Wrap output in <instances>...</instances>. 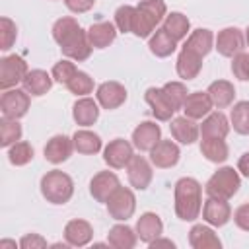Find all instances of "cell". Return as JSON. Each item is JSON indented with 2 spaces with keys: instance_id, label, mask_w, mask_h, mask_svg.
<instances>
[{
  "instance_id": "6da1fadb",
  "label": "cell",
  "mask_w": 249,
  "mask_h": 249,
  "mask_svg": "<svg viewBox=\"0 0 249 249\" xmlns=\"http://www.w3.org/2000/svg\"><path fill=\"white\" fill-rule=\"evenodd\" d=\"M175 214L183 222H195L202 212V185L195 177H181L173 189Z\"/></svg>"
},
{
  "instance_id": "7a4b0ae2",
  "label": "cell",
  "mask_w": 249,
  "mask_h": 249,
  "mask_svg": "<svg viewBox=\"0 0 249 249\" xmlns=\"http://www.w3.org/2000/svg\"><path fill=\"white\" fill-rule=\"evenodd\" d=\"M165 16H167V6L163 0H140L132 21V33L140 39L150 37L158 29V25L165 19Z\"/></svg>"
},
{
  "instance_id": "3957f363",
  "label": "cell",
  "mask_w": 249,
  "mask_h": 249,
  "mask_svg": "<svg viewBox=\"0 0 249 249\" xmlns=\"http://www.w3.org/2000/svg\"><path fill=\"white\" fill-rule=\"evenodd\" d=\"M41 195L51 204H66L74 195V181L60 169H51L41 177Z\"/></svg>"
},
{
  "instance_id": "277c9868",
  "label": "cell",
  "mask_w": 249,
  "mask_h": 249,
  "mask_svg": "<svg viewBox=\"0 0 249 249\" xmlns=\"http://www.w3.org/2000/svg\"><path fill=\"white\" fill-rule=\"evenodd\" d=\"M239 187H241L239 171L230 165H224V167H218L208 177V181L204 185V193L214 198L230 200V198H233V195H237Z\"/></svg>"
},
{
  "instance_id": "5b68a950",
  "label": "cell",
  "mask_w": 249,
  "mask_h": 249,
  "mask_svg": "<svg viewBox=\"0 0 249 249\" xmlns=\"http://www.w3.org/2000/svg\"><path fill=\"white\" fill-rule=\"evenodd\" d=\"M62 54L74 62H84L89 58L93 47L88 39V31L82 27H76L72 33H68L60 43H58Z\"/></svg>"
},
{
  "instance_id": "8992f818",
  "label": "cell",
  "mask_w": 249,
  "mask_h": 249,
  "mask_svg": "<svg viewBox=\"0 0 249 249\" xmlns=\"http://www.w3.org/2000/svg\"><path fill=\"white\" fill-rule=\"evenodd\" d=\"M107 204V212L113 220L117 222H126L128 218H132L134 210H136V196L134 191L128 187H117L115 193L109 196Z\"/></svg>"
},
{
  "instance_id": "52a82bcc",
  "label": "cell",
  "mask_w": 249,
  "mask_h": 249,
  "mask_svg": "<svg viewBox=\"0 0 249 249\" xmlns=\"http://www.w3.org/2000/svg\"><path fill=\"white\" fill-rule=\"evenodd\" d=\"M29 105H31V95L25 89L10 88V89H4L2 95H0V111H2V117L18 119L19 121L21 117L27 115Z\"/></svg>"
},
{
  "instance_id": "ba28073f",
  "label": "cell",
  "mask_w": 249,
  "mask_h": 249,
  "mask_svg": "<svg viewBox=\"0 0 249 249\" xmlns=\"http://www.w3.org/2000/svg\"><path fill=\"white\" fill-rule=\"evenodd\" d=\"M29 68L27 62L18 56V54H8L0 58V89H10L16 88L19 82H23V78L27 76Z\"/></svg>"
},
{
  "instance_id": "9c48e42d",
  "label": "cell",
  "mask_w": 249,
  "mask_h": 249,
  "mask_svg": "<svg viewBox=\"0 0 249 249\" xmlns=\"http://www.w3.org/2000/svg\"><path fill=\"white\" fill-rule=\"evenodd\" d=\"M134 156V146L124 138H115L103 148V161L111 169H124Z\"/></svg>"
},
{
  "instance_id": "30bf717a",
  "label": "cell",
  "mask_w": 249,
  "mask_h": 249,
  "mask_svg": "<svg viewBox=\"0 0 249 249\" xmlns=\"http://www.w3.org/2000/svg\"><path fill=\"white\" fill-rule=\"evenodd\" d=\"M243 45H245V33L239 27H224L222 31H218L214 39V49L226 58H233L237 53H241Z\"/></svg>"
},
{
  "instance_id": "8fae6325",
  "label": "cell",
  "mask_w": 249,
  "mask_h": 249,
  "mask_svg": "<svg viewBox=\"0 0 249 249\" xmlns=\"http://www.w3.org/2000/svg\"><path fill=\"white\" fill-rule=\"evenodd\" d=\"M95 99L101 105V109H107V111L119 109L126 101V88L121 82L107 80V82H103V84L97 86Z\"/></svg>"
},
{
  "instance_id": "7c38bea8",
  "label": "cell",
  "mask_w": 249,
  "mask_h": 249,
  "mask_svg": "<svg viewBox=\"0 0 249 249\" xmlns=\"http://www.w3.org/2000/svg\"><path fill=\"white\" fill-rule=\"evenodd\" d=\"M152 161H148L144 156H132V160L126 165V177L132 189L136 191H146L154 179L152 171Z\"/></svg>"
},
{
  "instance_id": "4fadbf2b",
  "label": "cell",
  "mask_w": 249,
  "mask_h": 249,
  "mask_svg": "<svg viewBox=\"0 0 249 249\" xmlns=\"http://www.w3.org/2000/svg\"><path fill=\"white\" fill-rule=\"evenodd\" d=\"M202 220L208 226H214V228L226 226L231 220V206H230V202L224 200V198L208 196L204 200V204H202Z\"/></svg>"
},
{
  "instance_id": "5bb4252c",
  "label": "cell",
  "mask_w": 249,
  "mask_h": 249,
  "mask_svg": "<svg viewBox=\"0 0 249 249\" xmlns=\"http://www.w3.org/2000/svg\"><path fill=\"white\" fill-rule=\"evenodd\" d=\"M144 99L146 103L150 105L152 109V115L158 119V121H171L173 115L177 113L173 103L169 101V97L165 95L163 88H148L146 93H144Z\"/></svg>"
},
{
  "instance_id": "9a60e30c",
  "label": "cell",
  "mask_w": 249,
  "mask_h": 249,
  "mask_svg": "<svg viewBox=\"0 0 249 249\" xmlns=\"http://www.w3.org/2000/svg\"><path fill=\"white\" fill-rule=\"evenodd\" d=\"M161 140V128L154 121H142L132 130V146L140 152H150Z\"/></svg>"
},
{
  "instance_id": "2e32d148",
  "label": "cell",
  "mask_w": 249,
  "mask_h": 249,
  "mask_svg": "<svg viewBox=\"0 0 249 249\" xmlns=\"http://www.w3.org/2000/svg\"><path fill=\"white\" fill-rule=\"evenodd\" d=\"M179 158H181V150L173 140H160L150 150V161L160 169H169L177 165Z\"/></svg>"
},
{
  "instance_id": "e0dca14e",
  "label": "cell",
  "mask_w": 249,
  "mask_h": 249,
  "mask_svg": "<svg viewBox=\"0 0 249 249\" xmlns=\"http://www.w3.org/2000/svg\"><path fill=\"white\" fill-rule=\"evenodd\" d=\"M74 152V142L70 136L66 134H54L47 144H45V160L53 165H58L62 161H66Z\"/></svg>"
},
{
  "instance_id": "ac0fdd59",
  "label": "cell",
  "mask_w": 249,
  "mask_h": 249,
  "mask_svg": "<svg viewBox=\"0 0 249 249\" xmlns=\"http://www.w3.org/2000/svg\"><path fill=\"white\" fill-rule=\"evenodd\" d=\"M119 185H121V181L113 171H99L89 181V195L97 202H107Z\"/></svg>"
},
{
  "instance_id": "d6986e66",
  "label": "cell",
  "mask_w": 249,
  "mask_h": 249,
  "mask_svg": "<svg viewBox=\"0 0 249 249\" xmlns=\"http://www.w3.org/2000/svg\"><path fill=\"white\" fill-rule=\"evenodd\" d=\"M169 132L171 136L179 142V144H195L200 136V126L195 123V119H189V117H173L169 121Z\"/></svg>"
},
{
  "instance_id": "ffe728a7",
  "label": "cell",
  "mask_w": 249,
  "mask_h": 249,
  "mask_svg": "<svg viewBox=\"0 0 249 249\" xmlns=\"http://www.w3.org/2000/svg\"><path fill=\"white\" fill-rule=\"evenodd\" d=\"M93 239V228L88 220L74 218L64 226V241L70 247H86Z\"/></svg>"
},
{
  "instance_id": "44dd1931",
  "label": "cell",
  "mask_w": 249,
  "mask_h": 249,
  "mask_svg": "<svg viewBox=\"0 0 249 249\" xmlns=\"http://www.w3.org/2000/svg\"><path fill=\"white\" fill-rule=\"evenodd\" d=\"M136 235L142 243H152L154 239L161 237L163 233V222L156 212H144L140 214V218L136 220Z\"/></svg>"
},
{
  "instance_id": "7402d4cb",
  "label": "cell",
  "mask_w": 249,
  "mask_h": 249,
  "mask_svg": "<svg viewBox=\"0 0 249 249\" xmlns=\"http://www.w3.org/2000/svg\"><path fill=\"white\" fill-rule=\"evenodd\" d=\"M214 103L208 95V91H191L183 103V113L189 119H204L208 113H212Z\"/></svg>"
},
{
  "instance_id": "603a6c76",
  "label": "cell",
  "mask_w": 249,
  "mask_h": 249,
  "mask_svg": "<svg viewBox=\"0 0 249 249\" xmlns=\"http://www.w3.org/2000/svg\"><path fill=\"white\" fill-rule=\"evenodd\" d=\"M175 70H177V76L181 80H185V82L195 80L202 70V56H198L196 53H193V51L183 47L179 51V54H177Z\"/></svg>"
},
{
  "instance_id": "cb8c5ba5",
  "label": "cell",
  "mask_w": 249,
  "mask_h": 249,
  "mask_svg": "<svg viewBox=\"0 0 249 249\" xmlns=\"http://www.w3.org/2000/svg\"><path fill=\"white\" fill-rule=\"evenodd\" d=\"M99 103L97 99L91 97H80L74 105H72V119L76 121L78 126H91L97 123L99 119Z\"/></svg>"
},
{
  "instance_id": "d4e9b609",
  "label": "cell",
  "mask_w": 249,
  "mask_h": 249,
  "mask_svg": "<svg viewBox=\"0 0 249 249\" xmlns=\"http://www.w3.org/2000/svg\"><path fill=\"white\" fill-rule=\"evenodd\" d=\"M200 138H226L230 132V121L222 111H212L202 119Z\"/></svg>"
},
{
  "instance_id": "484cf974",
  "label": "cell",
  "mask_w": 249,
  "mask_h": 249,
  "mask_svg": "<svg viewBox=\"0 0 249 249\" xmlns=\"http://www.w3.org/2000/svg\"><path fill=\"white\" fill-rule=\"evenodd\" d=\"M53 76L47 72V70H41V68H35V70H29L27 76L23 78V89L33 95V97H41L45 95L51 88H53Z\"/></svg>"
},
{
  "instance_id": "4316f807",
  "label": "cell",
  "mask_w": 249,
  "mask_h": 249,
  "mask_svg": "<svg viewBox=\"0 0 249 249\" xmlns=\"http://www.w3.org/2000/svg\"><path fill=\"white\" fill-rule=\"evenodd\" d=\"M189 243L193 249H220L222 241L210 226L195 224L189 231Z\"/></svg>"
},
{
  "instance_id": "83f0119b",
  "label": "cell",
  "mask_w": 249,
  "mask_h": 249,
  "mask_svg": "<svg viewBox=\"0 0 249 249\" xmlns=\"http://www.w3.org/2000/svg\"><path fill=\"white\" fill-rule=\"evenodd\" d=\"M117 25L111 21H97L89 25L88 29V39L93 49H107L115 39H117Z\"/></svg>"
},
{
  "instance_id": "f1b7e54d",
  "label": "cell",
  "mask_w": 249,
  "mask_h": 249,
  "mask_svg": "<svg viewBox=\"0 0 249 249\" xmlns=\"http://www.w3.org/2000/svg\"><path fill=\"white\" fill-rule=\"evenodd\" d=\"M214 33L210 31V29H206V27H198V29H195V31H191L189 33V37L185 39V49H189V51H193V53H196L198 56H206L212 49H214Z\"/></svg>"
},
{
  "instance_id": "f546056e",
  "label": "cell",
  "mask_w": 249,
  "mask_h": 249,
  "mask_svg": "<svg viewBox=\"0 0 249 249\" xmlns=\"http://www.w3.org/2000/svg\"><path fill=\"white\" fill-rule=\"evenodd\" d=\"M208 95L214 103L216 109H226L230 105H233V99H235V88L231 82L228 80H216L208 86Z\"/></svg>"
},
{
  "instance_id": "4dcf8cb0",
  "label": "cell",
  "mask_w": 249,
  "mask_h": 249,
  "mask_svg": "<svg viewBox=\"0 0 249 249\" xmlns=\"http://www.w3.org/2000/svg\"><path fill=\"white\" fill-rule=\"evenodd\" d=\"M177 43L163 27L156 29L152 35H150V41H148V47H150V53L156 54L158 58H165V56H171L177 49Z\"/></svg>"
},
{
  "instance_id": "1f68e13d",
  "label": "cell",
  "mask_w": 249,
  "mask_h": 249,
  "mask_svg": "<svg viewBox=\"0 0 249 249\" xmlns=\"http://www.w3.org/2000/svg\"><path fill=\"white\" fill-rule=\"evenodd\" d=\"M138 241L136 230L126 224H115L107 233V243L115 249H132Z\"/></svg>"
},
{
  "instance_id": "d6a6232c",
  "label": "cell",
  "mask_w": 249,
  "mask_h": 249,
  "mask_svg": "<svg viewBox=\"0 0 249 249\" xmlns=\"http://www.w3.org/2000/svg\"><path fill=\"white\" fill-rule=\"evenodd\" d=\"M72 142H74V150L78 154H84V156H93L103 148L101 136L91 132V130H88V128L76 130L74 136H72Z\"/></svg>"
},
{
  "instance_id": "836d02e7",
  "label": "cell",
  "mask_w": 249,
  "mask_h": 249,
  "mask_svg": "<svg viewBox=\"0 0 249 249\" xmlns=\"http://www.w3.org/2000/svg\"><path fill=\"white\" fill-rule=\"evenodd\" d=\"M161 27L175 39V41H183L189 37V31H191V21L185 14L181 12H171L165 16V19L161 21Z\"/></svg>"
},
{
  "instance_id": "e575fe53",
  "label": "cell",
  "mask_w": 249,
  "mask_h": 249,
  "mask_svg": "<svg viewBox=\"0 0 249 249\" xmlns=\"http://www.w3.org/2000/svg\"><path fill=\"white\" fill-rule=\"evenodd\" d=\"M200 154L212 163H224L230 156V148L224 138H202Z\"/></svg>"
},
{
  "instance_id": "d590c367",
  "label": "cell",
  "mask_w": 249,
  "mask_h": 249,
  "mask_svg": "<svg viewBox=\"0 0 249 249\" xmlns=\"http://www.w3.org/2000/svg\"><path fill=\"white\" fill-rule=\"evenodd\" d=\"M230 124L233 130L241 136L249 134V101H237L233 103L230 111Z\"/></svg>"
},
{
  "instance_id": "8d00e7d4",
  "label": "cell",
  "mask_w": 249,
  "mask_h": 249,
  "mask_svg": "<svg viewBox=\"0 0 249 249\" xmlns=\"http://www.w3.org/2000/svg\"><path fill=\"white\" fill-rule=\"evenodd\" d=\"M21 134L23 130L18 119H8V117L0 119V146L2 148H10L18 140H21Z\"/></svg>"
},
{
  "instance_id": "74e56055",
  "label": "cell",
  "mask_w": 249,
  "mask_h": 249,
  "mask_svg": "<svg viewBox=\"0 0 249 249\" xmlns=\"http://www.w3.org/2000/svg\"><path fill=\"white\" fill-rule=\"evenodd\" d=\"M8 160L16 167L27 165L33 160V146L29 142H25V140H18L16 144H12L8 148Z\"/></svg>"
},
{
  "instance_id": "f35d334b",
  "label": "cell",
  "mask_w": 249,
  "mask_h": 249,
  "mask_svg": "<svg viewBox=\"0 0 249 249\" xmlns=\"http://www.w3.org/2000/svg\"><path fill=\"white\" fill-rule=\"evenodd\" d=\"M66 88H68V91L74 93L76 97H86L88 93L93 91V78H91L88 72L78 70V72L68 80Z\"/></svg>"
},
{
  "instance_id": "ab89813d",
  "label": "cell",
  "mask_w": 249,
  "mask_h": 249,
  "mask_svg": "<svg viewBox=\"0 0 249 249\" xmlns=\"http://www.w3.org/2000/svg\"><path fill=\"white\" fill-rule=\"evenodd\" d=\"M136 6L123 4L115 10V25L121 33H132V21H134Z\"/></svg>"
},
{
  "instance_id": "60d3db41",
  "label": "cell",
  "mask_w": 249,
  "mask_h": 249,
  "mask_svg": "<svg viewBox=\"0 0 249 249\" xmlns=\"http://www.w3.org/2000/svg\"><path fill=\"white\" fill-rule=\"evenodd\" d=\"M161 88H163L165 95L169 97V101L173 103L175 111L183 109V103H185V99H187V95H189L187 86H185L183 82H165Z\"/></svg>"
},
{
  "instance_id": "b9f144b4",
  "label": "cell",
  "mask_w": 249,
  "mask_h": 249,
  "mask_svg": "<svg viewBox=\"0 0 249 249\" xmlns=\"http://www.w3.org/2000/svg\"><path fill=\"white\" fill-rule=\"evenodd\" d=\"M18 39V25L10 18H0V49L10 51Z\"/></svg>"
},
{
  "instance_id": "7bdbcfd3",
  "label": "cell",
  "mask_w": 249,
  "mask_h": 249,
  "mask_svg": "<svg viewBox=\"0 0 249 249\" xmlns=\"http://www.w3.org/2000/svg\"><path fill=\"white\" fill-rule=\"evenodd\" d=\"M78 72V68H76V64H74V60H70V58H62V60H58V62H54V66H53V70H51V76H53V80L54 82H58V84H68V80L74 76Z\"/></svg>"
},
{
  "instance_id": "ee69618b",
  "label": "cell",
  "mask_w": 249,
  "mask_h": 249,
  "mask_svg": "<svg viewBox=\"0 0 249 249\" xmlns=\"http://www.w3.org/2000/svg\"><path fill=\"white\" fill-rule=\"evenodd\" d=\"M76 27H80V23L72 18V16H66V18H60V19H56L54 21V25H53V39L56 41V45L68 35V33H72Z\"/></svg>"
},
{
  "instance_id": "f6af8a7d",
  "label": "cell",
  "mask_w": 249,
  "mask_h": 249,
  "mask_svg": "<svg viewBox=\"0 0 249 249\" xmlns=\"http://www.w3.org/2000/svg\"><path fill=\"white\" fill-rule=\"evenodd\" d=\"M231 74L239 82H247L249 80V53L241 51L231 58Z\"/></svg>"
},
{
  "instance_id": "bcb514c9",
  "label": "cell",
  "mask_w": 249,
  "mask_h": 249,
  "mask_svg": "<svg viewBox=\"0 0 249 249\" xmlns=\"http://www.w3.org/2000/svg\"><path fill=\"white\" fill-rule=\"evenodd\" d=\"M19 247L21 249H45L47 247V239L39 233H25L19 239Z\"/></svg>"
},
{
  "instance_id": "7dc6e473",
  "label": "cell",
  "mask_w": 249,
  "mask_h": 249,
  "mask_svg": "<svg viewBox=\"0 0 249 249\" xmlns=\"http://www.w3.org/2000/svg\"><path fill=\"white\" fill-rule=\"evenodd\" d=\"M233 224H235L239 230L249 231V202L239 204V206L233 210Z\"/></svg>"
},
{
  "instance_id": "c3c4849f",
  "label": "cell",
  "mask_w": 249,
  "mask_h": 249,
  "mask_svg": "<svg viewBox=\"0 0 249 249\" xmlns=\"http://www.w3.org/2000/svg\"><path fill=\"white\" fill-rule=\"evenodd\" d=\"M95 0H64V6L72 12V14H86L93 8Z\"/></svg>"
},
{
  "instance_id": "681fc988",
  "label": "cell",
  "mask_w": 249,
  "mask_h": 249,
  "mask_svg": "<svg viewBox=\"0 0 249 249\" xmlns=\"http://www.w3.org/2000/svg\"><path fill=\"white\" fill-rule=\"evenodd\" d=\"M237 171L243 177H249V152H245L239 160H237Z\"/></svg>"
},
{
  "instance_id": "f907efd6",
  "label": "cell",
  "mask_w": 249,
  "mask_h": 249,
  "mask_svg": "<svg viewBox=\"0 0 249 249\" xmlns=\"http://www.w3.org/2000/svg\"><path fill=\"white\" fill-rule=\"evenodd\" d=\"M160 245H167V247H175V243L171 241V239H154L152 243H150V247H160Z\"/></svg>"
},
{
  "instance_id": "816d5d0a",
  "label": "cell",
  "mask_w": 249,
  "mask_h": 249,
  "mask_svg": "<svg viewBox=\"0 0 249 249\" xmlns=\"http://www.w3.org/2000/svg\"><path fill=\"white\" fill-rule=\"evenodd\" d=\"M4 247H12V249H16V241H10V239H2V241H0V249H4Z\"/></svg>"
},
{
  "instance_id": "f5cc1de1",
  "label": "cell",
  "mask_w": 249,
  "mask_h": 249,
  "mask_svg": "<svg viewBox=\"0 0 249 249\" xmlns=\"http://www.w3.org/2000/svg\"><path fill=\"white\" fill-rule=\"evenodd\" d=\"M245 43L249 45V25H247V29H245Z\"/></svg>"
}]
</instances>
